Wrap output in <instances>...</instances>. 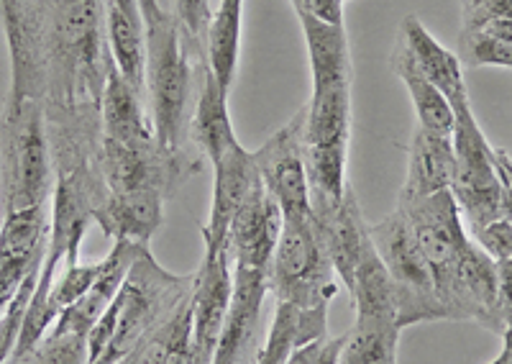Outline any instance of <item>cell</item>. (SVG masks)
I'll use <instances>...</instances> for the list:
<instances>
[{
	"label": "cell",
	"instance_id": "cell-1",
	"mask_svg": "<svg viewBox=\"0 0 512 364\" xmlns=\"http://www.w3.org/2000/svg\"><path fill=\"white\" fill-rule=\"evenodd\" d=\"M11 57L8 98L100 108L113 54L103 0H0Z\"/></svg>",
	"mask_w": 512,
	"mask_h": 364
},
{
	"label": "cell",
	"instance_id": "cell-2",
	"mask_svg": "<svg viewBox=\"0 0 512 364\" xmlns=\"http://www.w3.org/2000/svg\"><path fill=\"white\" fill-rule=\"evenodd\" d=\"M397 208L408 218L423 252L443 321H474L502 334L495 259L469 236L454 193L443 190L420 200L397 198Z\"/></svg>",
	"mask_w": 512,
	"mask_h": 364
},
{
	"label": "cell",
	"instance_id": "cell-3",
	"mask_svg": "<svg viewBox=\"0 0 512 364\" xmlns=\"http://www.w3.org/2000/svg\"><path fill=\"white\" fill-rule=\"evenodd\" d=\"M198 272L175 275L139 247L116 300L88 336V364H118L192 298Z\"/></svg>",
	"mask_w": 512,
	"mask_h": 364
},
{
	"label": "cell",
	"instance_id": "cell-4",
	"mask_svg": "<svg viewBox=\"0 0 512 364\" xmlns=\"http://www.w3.org/2000/svg\"><path fill=\"white\" fill-rule=\"evenodd\" d=\"M308 47L313 95L305 103L303 154H344L351 139V65L349 34L344 24H326L313 16H297Z\"/></svg>",
	"mask_w": 512,
	"mask_h": 364
},
{
	"label": "cell",
	"instance_id": "cell-5",
	"mask_svg": "<svg viewBox=\"0 0 512 364\" xmlns=\"http://www.w3.org/2000/svg\"><path fill=\"white\" fill-rule=\"evenodd\" d=\"M203 65L169 11L146 29V108L159 144L172 152H187Z\"/></svg>",
	"mask_w": 512,
	"mask_h": 364
},
{
	"label": "cell",
	"instance_id": "cell-6",
	"mask_svg": "<svg viewBox=\"0 0 512 364\" xmlns=\"http://www.w3.org/2000/svg\"><path fill=\"white\" fill-rule=\"evenodd\" d=\"M52 190L54 167L44 103L6 95L0 111V213L44 206Z\"/></svg>",
	"mask_w": 512,
	"mask_h": 364
},
{
	"label": "cell",
	"instance_id": "cell-7",
	"mask_svg": "<svg viewBox=\"0 0 512 364\" xmlns=\"http://www.w3.org/2000/svg\"><path fill=\"white\" fill-rule=\"evenodd\" d=\"M454 108V152L456 175L451 193L459 203L461 218L469 234L505 216L502 185L495 167V147L489 144L474 116L469 90L448 100Z\"/></svg>",
	"mask_w": 512,
	"mask_h": 364
},
{
	"label": "cell",
	"instance_id": "cell-8",
	"mask_svg": "<svg viewBox=\"0 0 512 364\" xmlns=\"http://www.w3.org/2000/svg\"><path fill=\"white\" fill-rule=\"evenodd\" d=\"M305 106L297 108L295 116L274 131L262 147L254 152L256 170L264 188L272 195L282 213V221H310V182L303 157Z\"/></svg>",
	"mask_w": 512,
	"mask_h": 364
},
{
	"label": "cell",
	"instance_id": "cell-9",
	"mask_svg": "<svg viewBox=\"0 0 512 364\" xmlns=\"http://www.w3.org/2000/svg\"><path fill=\"white\" fill-rule=\"evenodd\" d=\"M52 234L49 203L13 211L0 221V316L31 275H39Z\"/></svg>",
	"mask_w": 512,
	"mask_h": 364
},
{
	"label": "cell",
	"instance_id": "cell-10",
	"mask_svg": "<svg viewBox=\"0 0 512 364\" xmlns=\"http://www.w3.org/2000/svg\"><path fill=\"white\" fill-rule=\"evenodd\" d=\"M233 293L213 364H256V331L269 293L267 262H231Z\"/></svg>",
	"mask_w": 512,
	"mask_h": 364
},
{
	"label": "cell",
	"instance_id": "cell-11",
	"mask_svg": "<svg viewBox=\"0 0 512 364\" xmlns=\"http://www.w3.org/2000/svg\"><path fill=\"white\" fill-rule=\"evenodd\" d=\"M310 206H313V226L320 247L326 252L341 285L351 290L361 254L372 241L359 200H356L354 190L349 188L344 198L338 200L310 198Z\"/></svg>",
	"mask_w": 512,
	"mask_h": 364
},
{
	"label": "cell",
	"instance_id": "cell-12",
	"mask_svg": "<svg viewBox=\"0 0 512 364\" xmlns=\"http://www.w3.org/2000/svg\"><path fill=\"white\" fill-rule=\"evenodd\" d=\"M210 165L216 172V182H213L210 216L203 226L205 257H213V254L228 249V234H231L233 218L244 208L246 200L251 198L256 185L262 182L259 170H256L254 152L241 147V141L226 149Z\"/></svg>",
	"mask_w": 512,
	"mask_h": 364
},
{
	"label": "cell",
	"instance_id": "cell-13",
	"mask_svg": "<svg viewBox=\"0 0 512 364\" xmlns=\"http://www.w3.org/2000/svg\"><path fill=\"white\" fill-rule=\"evenodd\" d=\"M233 293L231 249L203 257L192 290V364H213Z\"/></svg>",
	"mask_w": 512,
	"mask_h": 364
},
{
	"label": "cell",
	"instance_id": "cell-14",
	"mask_svg": "<svg viewBox=\"0 0 512 364\" xmlns=\"http://www.w3.org/2000/svg\"><path fill=\"white\" fill-rule=\"evenodd\" d=\"M139 247H144V244H134V241L126 239L113 241V249L108 252V257L100 259L98 280L90 285L88 293L82 295L75 306L64 308V311L59 313V318L54 321L52 329L77 331V334L90 336V331L95 329V323L100 321V316H103V313L108 311V306L116 300L128 270L134 265Z\"/></svg>",
	"mask_w": 512,
	"mask_h": 364
},
{
	"label": "cell",
	"instance_id": "cell-15",
	"mask_svg": "<svg viewBox=\"0 0 512 364\" xmlns=\"http://www.w3.org/2000/svg\"><path fill=\"white\" fill-rule=\"evenodd\" d=\"M456 175L454 139L436 131L415 126L408 149V175L400 200H420L451 190Z\"/></svg>",
	"mask_w": 512,
	"mask_h": 364
},
{
	"label": "cell",
	"instance_id": "cell-16",
	"mask_svg": "<svg viewBox=\"0 0 512 364\" xmlns=\"http://www.w3.org/2000/svg\"><path fill=\"white\" fill-rule=\"evenodd\" d=\"M190 139L208 162H216L226 149L239 144V136L228 116V93H223L208 62L200 67V88L190 121Z\"/></svg>",
	"mask_w": 512,
	"mask_h": 364
},
{
	"label": "cell",
	"instance_id": "cell-17",
	"mask_svg": "<svg viewBox=\"0 0 512 364\" xmlns=\"http://www.w3.org/2000/svg\"><path fill=\"white\" fill-rule=\"evenodd\" d=\"M408 52L413 54L415 65L423 70V75L446 95L448 100L456 95L466 93L464 80V65L451 49L443 47L431 31L420 24L418 16H405L400 24V34H397Z\"/></svg>",
	"mask_w": 512,
	"mask_h": 364
},
{
	"label": "cell",
	"instance_id": "cell-18",
	"mask_svg": "<svg viewBox=\"0 0 512 364\" xmlns=\"http://www.w3.org/2000/svg\"><path fill=\"white\" fill-rule=\"evenodd\" d=\"M390 67L395 77L408 88L410 103H413L415 121L420 129L436 131V134H454V108L448 103L446 95L436 88V85L423 75L418 65H415L413 54L408 47L397 39L390 54Z\"/></svg>",
	"mask_w": 512,
	"mask_h": 364
},
{
	"label": "cell",
	"instance_id": "cell-19",
	"mask_svg": "<svg viewBox=\"0 0 512 364\" xmlns=\"http://www.w3.org/2000/svg\"><path fill=\"white\" fill-rule=\"evenodd\" d=\"M164 200L159 193L111 195L95 224L113 241L126 239L149 247L164 221Z\"/></svg>",
	"mask_w": 512,
	"mask_h": 364
},
{
	"label": "cell",
	"instance_id": "cell-20",
	"mask_svg": "<svg viewBox=\"0 0 512 364\" xmlns=\"http://www.w3.org/2000/svg\"><path fill=\"white\" fill-rule=\"evenodd\" d=\"M105 24H108V44H111L113 65L118 75L131 85L136 95L146 100V26L144 18H134L105 6Z\"/></svg>",
	"mask_w": 512,
	"mask_h": 364
},
{
	"label": "cell",
	"instance_id": "cell-21",
	"mask_svg": "<svg viewBox=\"0 0 512 364\" xmlns=\"http://www.w3.org/2000/svg\"><path fill=\"white\" fill-rule=\"evenodd\" d=\"M244 3L246 0H221L208 31V67L216 75L223 93L228 95H231L236 70H239Z\"/></svg>",
	"mask_w": 512,
	"mask_h": 364
},
{
	"label": "cell",
	"instance_id": "cell-22",
	"mask_svg": "<svg viewBox=\"0 0 512 364\" xmlns=\"http://www.w3.org/2000/svg\"><path fill=\"white\" fill-rule=\"evenodd\" d=\"M459 59L469 67L512 70V18H484L461 24Z\"/></svg>",
	"mask_w": 512,
	"mask_h": 364
},
{
	"label": "cell",
	"instance_id": "cell-23",
	"mask_svg": "<svg viewBox=\"0 0 512 364\" xmlns=\"http://www.w3.org/2000/svg\"><path fill=\"white\" fill-rule=\"evenodd\" d=\"M402 326L392 318H361L346 331L338 364H397Z\"/></svg>",
	"mask_w": 512,
	"mask_h": 364
},
{
	"label": "cell",
	"instance_id": "cell-24",
	"mask_svg": "<svg viewBox=\"0 0 512 364\" xmlns=\"http://www.w3.org/2000/svg\"><path fill=\"white\" fill-rule=\"evenodd\" d=\"M177 18L192 54L200 62H208V31L213 24V0H172L167 8Z\"/></svg>",
	"mask_w": 512,
	"mask_h": 364
},
{
	"label": "cell",
	"instance_id": "cell-25",
	"mask_svg": "<svg viewBox=\"0 0 512 364\" xmlns=\"http://www.w3.org/2000/svg\"><path fill=\"white\" fill-rule=\"evenodd\" d=\"M88 336L77 331L49 329L24 364H88Z\"/></svg>",
	"mask_w": 512,
	"mask_h": 364
},
{
	"label": "cell",
	"instance_id": "cell-26",
	"mask_svg": "<svg viewBox=\"0 0 512 364\" xmlns=\"http://www.w3.org/2000/svg\"><path fill=\"white\" fill-rule=\"evenodd\" d=\"M62 267H64L62 275L54 280L52 295H49V306H52V311L57 313V318L64 308L75 306L77 300L88 293L90 285H93L100 275V262H95V265H80V262H72V265H62Z\"/></svg>",
	"mask_w": 512,
	"mask_h": 364
},
{
	"label": "cell",
	"instance_id": "cell-27",
	"mask_svg": "<svg viewBox=\"0 0 512 364\" xmlns=\"http://www.w3.org/2000/svg\"><path fill=\"white\" fill-rule=\"evenodd\" d=\"M469 236H472V239L477 241V247L482 249L487 257L495 259V262L512 257V221L507 216L497 218V221L482 226V229L474 231V234Z\"/></svg>",
	"mask_w": 512,
	"mask_h": 364
},
{
	"label": "cell",
	"instance_id": "cell-28",
	"mask_svg": "<svg viewBox=\"0 0 512 364\" xmlns=\"http://www.w3.org/2000/svg\"><path fill=\"white\" fill-rule=\"evenodd\" d=\"M344 341L346 334L315 339L310 341V344H305V347L297 349V352H292L285 364H338L341 349H344Z\"/></svg>",
	"mask_w": 512,
	"mask_h": 364
},
{
	"label": "cell",
	"instance_id": "cell-29",
	"mask_svg": "<svg viewBox=\"0 0 512 364\" xmlns=\"http://www.w3.org/2000/svg\"><path fill=\"white\" fill-rule=\"evenodd\" d=\"M484 18H512V0H461V24Z\"/></svg>",
	"mask_w": 512,
	"mask_h": 364
},
{
	"label": "cell",
	"instance_id": "cell-30",
	"mask_svg": "<svg viewBox=\"0 0 512 364\" xmlns=\"http://www.w3.org/2000/svg\"><path fill=\"white\" fill-rule=\"evenodd\" d=\"M297 16H313L326 24H344L341 0H290Z\"/></svg>",
	"mask_w": 512,
	"mask_h": 364
},
{
	"label": "cell",
	"instance_id": "cell-31",
	"mask_svg": "<svg viewBox=\"0 0 512 364\" xmlns=\"http://www.w3.org/2000/svg\"><path fill=\"white\" fill-rule=\"evenodd\" d=\"M497 270V311L502 318V329L505 323L512 321V257L495 262Z\"/></svg>",
	"mask_w": 512,
	"mask_h": 364
},
{
	"label": "cell",
	"instance_id": "cell-32",
	"mask_svg": "<svg viewBox=\"0 0 512 364\" xmlns=\"http://www.w3.org/2000/svg\"><path fill=\"white\" fill-rule=\"evenodd\" d=\"M495 167L502 185V206H505V216L512 221V159L510 154L500 147H495Z\"/></svg>",
	"mask_w": 512,
	"mask_h": 364
},
{
	"label": "cell",
	"instance_id": "cell-33",
	"mask_svg": "<svg viewBox=\"0 0 512 364\" xmlns=\"http://www.w3.org/2000/svg\"><path fill=\"white\" fill-rule=\"evenodd\" d=\"M139 8H141V16H144L146 29H152L154 24H159V21L167 16V11H164L159 0H139Z\"/></svg>",
	"mask_w": 512,
	"mask_h": 364
},
{
	"label": "cell",
	"instance_id": "cell-34",
	"mask_svg": "<svg viewBox=\"0 0 512 364\" xmlns=\"http://www.w3.org/2000/svg\"><path fill=\"white\" fill-rule=\"evenodd\" d=\"M192 331L190 334L182 336L180 341H177V347L172 349V354H169L167 364H192Z\"/></svg>",
	"mask_w": 512,
	"mask_h": 364
},
{
	"label": "cell",
	"instance_id": "cell-35",
	"mask_svg": "<svg viewBox=\"0 0 512 364\" xmlns=\"http://www.w3.org/2000/svg\"><path fill=\"white\" fill-rule=\"evenodd\" d=\"M103 3H105V6H113V8H118V11L128 13V16L144 18V16H141L139 0H103Z\"/></svg>",
	"mask_w": 512,
	"mask_h": 364
},
{
	"label": "cell",
	"instance_id": "cell-36",
	"mask_svg": "<svg viewBox=\"0 0 512 364\" xmlns=\"http://www.w3.org/2000/svg\"><path fill=\"white\" fill-rule=\"evenodd\" d=\"M502 349L505 352H512V321L505 323V329H502Z\"/></svg>",
	"mask_w": 512,
	"mask_h": 364
},
{
	"label": "cell",
	"instance_id": "cell-37",
	"mask_svg": "<svg viewBox=\"0 0 512 364\" xmlns=\"http://www.w3.org/2000/svg\"><path fill=\"white\" fill-rule=\"evenodd\" d=\"M489 364H512V352H505V349H502L500 357H495Z\"/></svg>",
	"mask_w": 512,
	"mask_h": 364
},
{
	"label": "cell",
	"instance_id": "cell-38",
	"mask_svg": "<svg viewBox=\"0 0 512 364\" xmlns=\"http://www.w3.org/2000/svg\"><path fill=\"white\" fill-rule=\"evenodd\" d=\"M341 3H349V0H341Z\"/></svg>",
	"mask_w": 512,
	"mask_h": 364
},
{
	"label": "cell",
	"instance_id": "cell-39",
	"mask_svg": "<svg viewBox=\"0 0 512 364\" xmlns=\"http://www.w3.org/2000/svg\"><path fill=\"white\" fill-rule=\"evenodd\" d=\"M159 3H162V0H159ZM162 8H164V6H162Z\"/></svg>",
	"mask_w": 512,
	"mask_h": 364
}]
</instances>
